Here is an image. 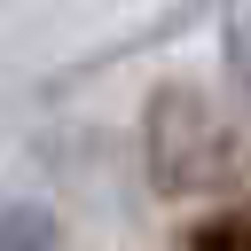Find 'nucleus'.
I'll return each mask as SVG.
<instances>
[{"instance_id": "nucleus-3", "label": "nucleus", "mask_w": 251, "mask_h": 251, "mask_svg": "<svg viewBox=\"0 0 251 251\" xmlns=\"http://www.w3.org/2000/svg\"><path fill=\"white\" fill-rule=\"evenodd\" d=\"M220 63H227L235 94H251V0L227 8V24H220Z\"/></svg>"}, {"instance_id": "nucleus-2", "label": "nucleus", "mask_w": 251, "mask_h": 251, "mask_svg": "<svg viewBox=\"0 0 251 251\" xmlns=\"http://www.w3.org/2000/svg\"><path fill=\"white\" fill-rule=\"evenodd\" d=\"M0 251H63V227L47 204H8L0 212Z\"/></svg>"}, {"instance_id": "nucleus-1", "label": "nucleus", "mask_w": 251, "mask_h": 251, "mask_svg": "<svg viewBox=\"0 0 251 251\" xmlns=\"http://www.w3.org/2000/svg\"><path fill=\"white\" fill-rule=\"evenodd\" d=\"M141 165H149L157 196H204L227 173V126H220V110L196 86H180V78L149 86V102H141Z\"/></svg>"}, {"instance_id": "nucleus-4", "label": "nucleus", "mask_w": 251, "mask_h": 251, "mask_svg": "<svg viewBox=\"0 0 251 251\" xmlns=\"http://www.w3.org/2000/svg\"><path fill=\"white\" fill-rule=\"evenodd\" d=\"M196 251H251V220H212V227H196Z\"/></svg>"}]
</instances>
